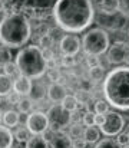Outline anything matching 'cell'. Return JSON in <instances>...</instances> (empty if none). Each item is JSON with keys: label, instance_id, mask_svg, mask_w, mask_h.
Wrapping results in <instances>:
<instances>
[{"label": "cell", "instance_id": "1", "mask_svg": "<svg viewBox=\"0 0 129 148\" xmlns=\"http://www.w3.org/2000/svg\"><path fill=\"white\" fill-rule=\"evenodd\" d=\"M95 6L92 0H56L52 17L56 26L66 33H82L95 22Z\"/></svg>", "mask_w": 129, "mask_h": 148}, {"label": "cell", "instance_id": "2", "mask_svg": "<svg viewBox=\"0 0 129 148\" xmlns=\"http://www.w3.org/2000/svg\"><path fill=\"white\" fill-rule=\"evenodd\" d=\"M32 23L22 12L6 13L0 19V45L10 49L26 46L32 38Z\"/></svg>", "mask_w": 129, "mask_h": 148}, {"label": "cell", "instance_id": "3", "mask_svg": "<svg viewBox=\"0 0 129 148\" xmlns=\"http://www.w3.org/2000/svg\"><path fill=\"white\" fill-rule=\"evenodd\" d=\"M103 98L113 109L129 111V66H115L102 82Z\"/></svg>", "mask_w": 129, "mask_h": 148}, {"label": "cell", "instance_id": "4", "mask_svg": "<svg viewBox=\"0 0 129 148\" xmlns=\"http://www.w3.org/2000/svg\"><path fill=\"white\" fill-rule=\"evenodd\" d=\"M19 73L30 79H40L49 69V60L44 56V50L38 45H26L20 48L14 59Z\"/></svg>", "mask_w": 129, "mask_h": 148}, {"label": "cell", "instance_id": "5", "mask_svg": "<svg viewBox=\"0 0 129 148\" xmlns=\"http://www.w3.org/2000/svg\"><path fill=\"white\" fill-rule=\"evenodd\" d=\"M111 46L109 33L103 27H92L86 30L82 36V50L85 55L102 56Z\"/></svg>", "mask_w": 129, "mask_h": 148}, {"label": "cell", "instance_id": "6", "mask_svg": "<svg viewBox=\"0 0 129 148\" xmlns=\"http://www.w3.org/2000/svg\"><path fill=\"white\" fill-rule=\"evenodd\" d=\"M52 131H65L72 124V112L65 109L60 103H55L46 112Z\"/></svg>", "mask_w": 129, "mask_h": 148}, {"label": "cell", "instance_id": "7", "mask_svg": "<svg viewBox=\"0 0 129 148\" xmlns=\"http://www.w3.org/2000/svg\"><path fill=\"white\" fill-rule=\"evenodd\" d=\"M99 128L105 137H116L125 128V118L118 111H109L105 114V121Z\"/></svg>", "mask_w": 129, "mask_h": 148}, {"label": "cell", "instance_id": "8", "mask_svg": "<svg viewBox=\"0 0 129 148\" xmlns=\"http://www.w3.org/2000/svg\"><path fill=\"white\" fill-rule=\"evenodd\" d=\"M106 59L111 65L115 66H122L129 63V43L124 40L112 43L106 52Z\"/></svg>", "mask_w": 129, "mask_h": 148}, {"label": "cell", "instance_id": "9", "mask_svg": "<svg viewBox=\"0 0 129 148\" xmlns=\"http://www.w3.org/2000/svg\"><path fill=\"white\" fill-rule=\"evenodd\" d=\"M26 127L32 132V135H44L50 130L47 114H44L42 111H32L27 115Z\"/></svg>", "mask_w": 129, "mask_h": 148}, {"label": "cell", "instance_id": "10", "mask_svg": "<svg viewBox=\"0 0 129 148\" xmlns=\"http://www.w3.org/2000/svg\"><path fill=\"white\" fill-rule=\"evenodd\" d=\"M59 49L62 55L76 56L82 50V38H79L75 33H66L59 40Z\"/></svg>", "mask_w": 129, "mask_h": 148}, {"label": "cell", "instance_id": "11", "mask_svg": "<svg viewBox=\"0 0 129 148\" xmlns=\"http://www.w3.org/2000/svg\"><path fill=\"white\" fill-rule=\"evenodd\" d=\"M32 89H33V79L25 75H17L13 79V92L17 94L19 97H30Z\"/></svg>", "mask_w": 129, "mask_h": 148}, {"label": "cell", "instance_id": "12", "mask_svg": "<svg viewBox=\"0 0 129 148\" xmlns=\"http://www.w3.org/2000/svg\"><path fill=\"white\" fill-rule=\"evenodd\" d=\"M47 140L52 148H72L73 145V138L65 131H52Z\"/></svg>", "mask_w": 129, "mask_h": 148}, {"label": "cell", "instance_id": "13", "mask_svg": "<svg viewBox=\"0 0 129 148\" xmlns=\"http://www.w3.org/2000/svg\"><path fill=\"white\" fill-rule=\"evenodd\" d=\"M68 95V89L60 82H52L47 86V99L53 103H60Z\"/></svg>", "mask_w": 129, "mask_h": 148}, {"label": "cell", "instance_id": "14", "mask_svg": "<svg viewBox=\"0 0 129 148\" xmlns=\"http://www.w3.org/2000/svg\"><path fill=\"white\" fill-rule=\"evenodd\" d=\"M98 9L105 16H113L119 13V1L118 0H99Z\"/></svg>", "mask_w": 129, "mask_h": 148}, {"label": "cell", "instance_id": "15", "mask_svg": "<svg viewBox=\"0 0 129 148\" xmlns=\"http://www.w3.org/2000/svg\"><path fill=\"white\" fill-rule=\"evenodd\" d=\"M14 144V134L12 128L0 124V148H12Z\"/></svg>", "mask_w": 129, "mask_h": 148}, {"label": "cell", "instance_id": "16", "mask_svg": "<svg viewBox=\"0 0 129 148\" xmlns=\"http://www.w3.org/2000/svg\"><path fill=\"white\" fill-rule=\"evenodd\" d=\"M3 124L9 128H16L20 124V112L14 109H7L3 112Z\"/></svg>", "mask_w": 129, "mask_h": 148}, {"label": "cell", "instance_id": "17", "mask_svg": "<svg viewBox=\"0 0 129 148\" xmlns=\"http://www.w3.org/2000/svg\"><path fill=\"white\" fill-rule=\"evenodd\" d=\"M13 94V78L6 73H0V98H7Z\"/></svg>", "mask_w": 129, "mask_h": 148}, {"label": "cell", "instance_id": "18", "mask_svg": "<svg viewBox=\"0 0 129 148\" xmlns=\"http://www.w3.org/2000/svg\"><path fill=\"white\" fill-rule=\"evenodd\" d=\"M100 128L96 127V125H92V127H86L85 131H83V138L87 144H98L100 141Z\"/></svg>", "mask_w": 129, "mask_h": 148}, {"label": "cell", "instance_id": "19", "mask_svg": "<svg viewBox=\"0 0 129 148\" xmlns=\"http://www.w3.org/2000/svg\"><path fill=\"white\" fill-rule=\"evenodd\" d=\"M87 75H89V79L93 82V84H98V82H103L106 73H105V68L99 63V65H95V66H90L89 71H87Z\"/></svg>", "mask_w": 129, "mask_h": 148}, {"label": "cell", "instance_id": "20", "mask_svg": "<svg viewBox=\"0 0 129 148\" xmlns=\"http://www.w3.org/2000/svg\"><path fill=\"white\" fill-rule=\"evenodd\" d=\"M50 143L44 135H32L25 148H49Z\"/></svg>", "mask_w": 129, "mask_h": 148}, {"label": "cell", "instance_id": "21", "mask_svg": "<svg viewBox=\"0 0 129 148\" xmlns=\"http://www.w3.org/2000/svg\"><path fill=\"white\" fill-rule=\"evenodd\" d=\"M33 99L30 97H20V99L17 101L16 106H17V111L20 114H25V115H29L32 111H33Z\"/></svg>", "mask_w": 129, "mask_h": 148}, {"label": "cell", "instance_id": "22", "mask_svg": "<svg viewBox=\"0 0 129 148\" xmlns=\"http://www.w3.org/2000/svg\"><path fill=\"white\" fill-rule=\"evenodd\" d=\"M60 105H62L65 109H68L69 112H72V114L79 108V102H78V99H76L75 95H66L65 99L60 102Z\"/></svg>", "mask_w": 129, "mask_h": 148}, {"label": "cell", "instance_id": "23", "mask_svg": "<svg viewBox=\"0 0 129 148\" xmlns=\"http://www.w3.org/2000/svg\"><path fill=\"white\" fill-rule=\"evenodd\" d=\"M14 134V140L17 141V143H27L29 140H30V137H32V132L27 130V127H19L17 130H16V132H13Z\"/></svg>", "mask_w": 129, "mask_h": 148}, {"label": "cell", "instance_id": "24", "mask_svg": "<svg viewBox=\"0 0 129 148\" xmlns=\"http://www.w3.org/2000/svg\"><path fill=\"white\" fill-rule=\"evenodd\" d=\"M44 95H47V89H44V86L40 84H33V89L30 94V98L33 101H42Z\"/></svg>", "mask_w": 129, "mask_h": 148}, {"label": "cell", "instance_id": "25", "mask_svg": "<svg viewBox=\"0 0 129 148\" xmlns=\"http://www.w3.org/2000/svg\"><path fill=\"white\" fill-rule=\"evenodd\" d=\"M109 106H111V105L108 103L106 99H98V101L95 102V105H93V112H95V114L105 115V114L109 112Z\"/></svg>", "mask_w": 129, "mask_h": 148}, {"label": "cell", "instance_id": "26", "mask_svg": "<svg viewBox=\"0 0 129 148\" xmlns=\"http://www.w3.org/2000/svg\"><path fill=\"white\" fill-rule=\"evenodd\" d=\"M95 148H122V147L118 144L116 140H113V137H105L96 144Z\"/></svg>", "mask_w": 129, "mask_h": 148}, {"label": "cell", "instance_id": "27", "mask_svg": "<svg viewBox=\"0 0 129 148\" xmlns=\"http://www.w3.org/2000/svg\"><path fill=\"white\" fill-rule=\"evenodd\" d=\"M9 62H12V49L1 45L0 46V68H3Z\"/></svg>", "mask_w": 129, "mask_h": 148}, {"label": "cell", "instance_id": "28", "mask_svg": "<svg viewBox=\"0 0 129 148\" xmlns=\"http://www.w3.org/2000/svg\"><path fill=\"white\" fill-rule=\"evenodd\" d=\"M75 97L78 99L79 105H87L90 98H92L90 91H85V89H78V91L75 92Z\"/></svg>", "mask_w": 129, "mask_h": 148}, {"label": "cell", "instance_id": "29", "mask_svg": "<svg viewBox=\"0 0 129 148\" xmlns=\"http://www.w3.org/2000/svg\"><path fill=\"white\" fill-rule=\"evenodd\" d=\"M3 73L9 75L10 78H16L17 75H20L16 62H9V63H6V65L3 66Z\"/></svg>", "mask_w": 129, "mask_h": 148}, {"label": "cell", "instance_id": "30", "mask_svg": "<svg viewBox=\"0 0 129 148\" xmlns=\"http://www.w3.org/2000/svg\"><path fill=\"white\" fill-rule=\"evenodd\" d=\"M52 45H53V38L49 33H43L42 36H40V40H39V46L43 50H46V49H50Z\"/></svg>", "mask_w": 129, "mask_h": 148}, {"label": "cell", "instance_id": "31", "mask_svg": "<svg viewBox=\"0 0 129 148\" xmlns=\"http://www.w3.org/2000/svg\"><path fill=\"white\" fill-rule=\"evenodd\" d=\"M83 131H85V130H82V127H81L79 124H73V125H70V128H69V135L75 140V138H79L81 135L83 137Z\"/></svg>", "mask_w": 129, "mask_h": 148}, {"label": "cell", "instance_id": "32", "mask_svg": "<svg viewBox=\"0 0 129 148\" xmlns=\"http://www.w3.org/2000/svg\"><path fill=\"white\" fill-rule=\"evenodd\" d=\"M95 112H92V111H86L85 114H83V116H82V122H83V125L85 127H92V125H95Z\"/></svg>", "mask_w": 129, "mask_h": 148}, {"label": "cell", "instance_id": "33", "mask_svg": "<svg viewBox=\"0 0 129 148\" xmlns=\"http://www.w3.org/2000/svg\"><path fill=\"white\" fill-rule=\"evenodd\" d=\"M46 76L49 78L50 82H59V79H60V72H59L57 68H49L47 72H46Z\"/></svg>", "mask_w": 129, "mask_h": 148}, {"label": "cell", "instance_id": "34", "mask_svg": "<svg viewBox=\"0 0 129 148\" xmlns=\"http://www.w3.org/2000/svg\"><path fill=\"white\" fill-rule=\"evenodd\" d=\"M119 1V13L129 20V0H118Z\"/></svg>", "mask_w": 129, "mask_h": 148}, {"label": "cell", "instance_id": "35", "mask_svg": "<svg viewBox=\"0 0 129 148\" xmlns=\"http://www.w3.org/2000/svg\"><path fill=\"white\" fill-rule=\"evenodd\" d=\"M76 63H78V59H76V56L63 55V58H62V65H63V66H66V68H72V66H75Z\"/></svg>", "mask_w": 129, "mask_h": 148}, {"label": "cell", "instance_id": "36", "mask_svg": "<svg viewBox=\"0 0 129 148\" xmlns=\"http://www.w3.org/2000/svg\"><path fill=\"white\" fill-rule=\"evenodd\" d=\"M116 141H118V144L121 145V147H125V145H129V134L128 131H122L121 134H118L116 135Z\"/></svg>", "mask_w": 129, "mask_h": 148}, {"label": "cell", "instance_id": "37", "mask_svg": "<svg viewBox=\"0 0 129 148\" xmlns=\"http://www.w3.org/2000/svg\"><path fill=\"white\" fill-rule=\"evenodd\" d=\"M87 145H89V144L85 141V138H83V137H82V138L79 137V138H75V140H73L72 148H87Z\"/></svg>", "mask_w": 129, "mask_h": 148}, {"label": "cell", "instance_id": "38", "mask_svg": "<svg viewBox=\"0 0 129 148\" xmlns=\"http://www.w3.org/2000/svg\"><path fill=\"white\" fill-rule=\"evenodd\" d=\"M99 56H90V55H86V63L90 66H95V65H99Z\"/></svg>", "mask_w": 129, "mask_h": 148}, {"label": "cell", "instance_id": "39", "mask_svg": "<svg viewBox=\"0 0 129 148\" xmlns=\"http://www.w3.org/2000/svg\"><path fill=\"white\" fill-rule=\"evenodd\" d=\"M93 86V82L89 79V81H81V85H79V89H85V91H90Z\"/></svg>", "mask_w": 129, "mask_h": 148}, {"label": "cell", "instance_id": "40", "mask_svg": "<svg viewBox=\"0 0 129 148\" xmlns=\"http://www.w3.org/2000/svg\"><path fill=\"white\" fill-rule=\"evenodd\" d=\"M36 0H25V3H23V7L25 9H29V10H33L35 7H36Z\"/></svg>", "mask_w": 129, "mask_h": 148}, {"label": "cell", "instance_id": "41", "mask_svg": "<svg viewBox=\"0 0 129 148\" xmlns=\"http://www.w3.org/2000/svg\"><path fill=\"white\" fill-rule=\"evenodd\" d=\"M105 121V115H100V114H96L95 115V125L96 127H100Z\"/></svg>", "mask_w": 129, "mask_h": 148}, {"label": "cell", "instance_id": "42", "mask_svg": "<svg viewBox=\"0 0 129 148\" xmlns=\"http://www.w3.org/2000/svg\"><path fill=\"white\" fill-rule=\"evenodd\" d=\"M6 3H7L6 0H0V13L6 12V9H7V4Z\"/></svg>", "mask_w": 129, "mask_h": 148}, {"label": "cell", "instance_id": "43", "mask_svg": "<svg viewBox=\"0 0 129 148\" xmlns=\"http://www.w3.org/2000/svg\"><path fill=\"white\" fill-rule=\"evenodd\" d=\"M3 122V111H0V124Z\"/></svg>", "mask_w": 129, "mask_h": 148}, {"label": "cell", "instance_id": "44", "mask_svg": "<svg viewBox=\"0 0 129 148\" xmlns=\"http://www.w3.org/2000/svg\"><path fill=\"white\" fill-rule=\"evenodd\" d=\"M122 148H129V145H125V147H122Z\"/></svg>", "mask_w": 129, "mask_h": 148}, {"label": "cell", "instance_id": "45", "mask_svg": "<svg viewBox=\"0 0 129 148\" xmlns=\"http://www.w3.org/2000/svg\"><path fill=\"white\" fill-rule=\"evenodd\" d=\"M126 131H128V134H129V127H128V130H126Z\"/></svg>", "mask_w": 129, "mask_h": 148}, {"label": "cell", "instance_id": "46", "mask_svg": "<svg viewBox=\"0 0 129 148\" xmlns=\"http://www.w3.org/2000/svg\"><path fill=\"white\" fill-rule=\"evenodd\" d=\"M128 35H129V30H128Z\"/></svg>", "mask_w": 129, "mask_h": 148}, {"label": "cell", "instance_id": "47", "mask_svg": "<svg viewBox=\"0 0 129 148\" xmlns=\"http://www.w3.org/2000/svg\"><path fill=\"white\" fill-rule=\"evenodd\" d=\"M0 14H1V13H0ZM0 19H1V17H0Z\"/></svg>", "mask_w": 129, "mask_h": 148}]
</instances>
